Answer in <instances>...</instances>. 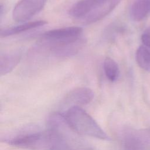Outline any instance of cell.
<instances>
[{"label":"cell","instance_id":"1","mask_svg":"<svg viewBox=\"0 0 150 150\" xmlns=\"http://www.w3.org/2000/svg\"><path fill=\"white\" fill-rule=\"evenodd\" d=\"M63 114L69 125L79 135L109 140L108 136L94 119L80 106H71Z\"/></svg>","mask_w":150,"mask_h":150},{"label":"cell","instance_id":"2","mask_svg":"<svg viewBox=\"0 0 150 150\" xmlns=\"http://www.w3.org/2000/svg\"><path fill=\"white\" fill-rule=\"evenodd\" d=\"M4 142L13 146L28 150H59V141L56 132L47 130L18 135Z\"/></svg>","mask_w":150,"mask_h":150},{"label":"cell","instance_id":"3","mask_svg":"<svg viewBox=\"0 0 150 150\" xmlns=\"http://www.w3.org/2000/svg\"><path fill=\"white\" fill-rule=\"evenodd\" d=\"M48 128L54 129L60 138V150H94L66 122L63 113L51 114L47 120Z\"/></svg>","mask_w":150,"mask_h":150},{"label":"cell","instance_id":"4","mask_svg":"<svg viewBox=\"0 0 150 150\" xmlns=\"http://www.w3.org/2000/svg\"><path fill=\"white\" fill-rule=\"evenodd\" d=\"M121 141L122 150H150V129L126 128Z\"/></svg>","mask_w":150,"mask_h":150},{"label":"cell","instance_id":"5","mask_svg":"<svg viewBox=\"0 0 150 150\" xmlns=\"http://www.w3.org/2000/svg\"><path fill=\"white\" fill-rule=\"evenodd\" d=\"M42 45L47 47L50 52L57 57H69L76 54L84 47L86 40L81 36L62 42L42 40Z\"/></svg>","mask_w":150,"mask_h":150},{"label":"cell","instance_id":"6","mask_svg":"<svg viewBox=\"0 0 150 150\" xmlns=\"http://www.w3.org/2000/svg\"><path fill=\"white\" fill-rule=\"evenodd\" d=\"M47 0H20L12 11L13 20L23 22L30 19L46 5Z\"/></svg>","mask_w":150,"mask_h":150},{"label":"cell","instance_id":"7","mask_svg":"<svg viewBox=\"0 0 150 150\" xmlns=\"http://www.w3.org/2000/svg\"><path fill=\"white\" fill-rule=\"evenodd\" d=\"M83 29L78 26L66 27L45 32L40 40L49 42H62L75 39L81 36Z\"/></svg>","mask_w":150,"mask_h":150},{"label":"cell","instance_id":"8","mask_svg":"<svg viewBox=\"0 0 150 150\" xmlns=\"http://www.w3.org/2000/svg\"><path fill=\"white\" fill-rule=\"evenodd\" d=\"M94 96L93 90L88 87H77L66 95L64 103L66 104H72V106L86 105L93 100Z\"/></svg>","mask_w":150,"mask_h":150},{"label":"cell","instance_id":"9","mask_svg":"<svg viewBox=\"0 0 150 150\" xmlns=\"http://www.w3.org/2000/svg\"><path fill=\"white\" fill-rule=\"evenodd\" d=\"M121 0H101L99 5L88 16L81 20L84 24H91L100 21L110 13Z\"/></svg>","mask_w":150,"mask_h":150},{"label":"cell","instance_id":"10","mask_svg":"<svg viewBox=\"0 0 150 150\" xmlns=\"http://www.w3.org/2000/svg\"><path fill=\"white\" fill-rule=\"evenodd\" d=\"M101 0H80L69 9V15L78 19L83 20L93 12L100 4Z\"/></svg>","mask_w":150,"mask_h":150},{"label":"cell","instance_id":"11","mask_svg":"<svg viewBox=\"0 0 150 150\" xmlns=\"http://www.w3.org/2000/svg\"><path fill=\"white\" fill-rule=\"evenodd\" d=\"M22 54L19 52L2 54L0 57V74L4 76L10 73L19 63Z\"/></svg>","mask_w":150,"mask_h":150},{"label":"cell","instance_id":"12","mask_svg":"<svg viewBox=\"0 0 150 150\" xmlns=\"http://www.w3.org/2000/svg\"><path fill=\"white\" fill-rule=\"evenodd\" d=\"M47 23L46 21H36L33 22H25L24 23L21 24L19 25L6 28L1 29L0 35L1 38H6L8 36L17 35L22 32L33 29L40 26H43Z\"/></svg>","mask_w":150,"mask_h":150},{"label":"cell","instance_id":"13","mask_svg":"<svg viewBox=\"0 0 150 150\" xmlns=\"http://www.w3.org/2000/svg\"><path fill=\"white\" fill-rule=\"evenodd\" d=\"M150 14V0H135L130 9L131 19L141 21Z\"/></svg>","mask_w":150,"mask_h":150},{"label":"cell","instance_id":"14","mask_svg":"<svg viewBox=\"0 0 150 150\" xmlns=\"http://www.w3.org/2000/svg\"><path fill=\"white\" fill-rule=\"evenodd\" d=\"M135 59L138 65L143 70L150 72V50L144 45L137 50Z\"/></svg>","mask_w":150,"mask_h":150},{"label":"cell","instance_id":"15","mask_svg":"<svg viewBox=\"0 0 150 150\" xmlns=\"http://www.w3.org/2000/svg\"><path fill=\"white\" fill-rule=\"evenodd\" d=\"M103 67L106 77L111 82L116 81L120 76V69L118 64L111 58L105 57Z\"/></svg>","mask_w":150,"mask_h":150},{"label":"cell","instance_id":"16","mask_svg":"<svg viewBox=\"0 0 150 150\" xmlns=\"http://www.w3.org/2000/svg\"><path fill=\"white\" fill-rule=\"evenodd\" d=\"M141 40L144 46L150 49V27L146 28L142 34Z\"/></svg>","mask_w":150,"mask_h":150},{"label":"cell","instance_id":"17","mask_svg":"<svg viewBox=\"0 0 150 150\" xmlns=\"http://www.w3.org/2000/svg\"></svg>","mask_w":150,"mask_h":150}]
</instances>
